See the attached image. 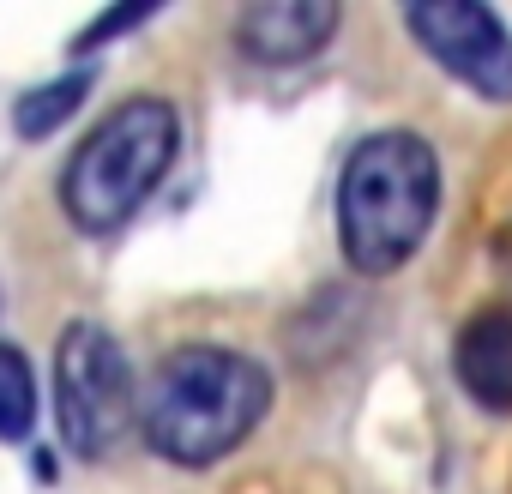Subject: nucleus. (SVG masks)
<instances>
[{"label": "nucleus", "instance_id": "obj_6", "mask_svg": "<svg viewBox=\"0 0 512 494\" xmlns=\"http://www.w3.org/2000/svg\"><path fill=\"white\" fill-rule=\"evenodd\" d=\"M338 31L332 0H253L235 25V43L260 61V67H296L314 61Z\"/></svg>", "mask_w": 512, "mask_h": 494}, {"label": "nucleus", "instance_id": "obj_8", "mask_svg": "<svg viewBox=\"0 0 512 494\" xmlns=\"http://www.w3.org/2000/svg\"><path fill=\"white\" fill-rule=\"evenodd\" d=\"M37 428V374L25 350L0 344V440H25Z\"/></svg>", "mask_w": 512, "mask_h": 494}, {"label": "nucleus", "instance_id": "obj_4", "mask_svg": "<svg viewBox=\"0 0 512 494\" xmlns=\"http://www.w3.org/2000/svg\"><path fill=\"white\" fill-rule=\"evenodd\" d=\"M55 410L61 440L79 458H103L133 416V368L97 320H73L55 350Z\"/></svg>", "mask_w": 512, "mask_h": 494}, {"label": "nucleus", "instance_id": "obj_3", "mask_svg": "<svg viewBox=\"0 0 512 494\" xmlns=\"http://www.w3.org/2000/svg\"><path fill=\"white\" fill-rule=\"evenodd\" d=\"M181 145V115L163 97H133L109 109L61 169V205L85 235H115L145 193L163 181Z\"/></svg>", "mask_w": 512, "mask_h": 494}, {"label": "nucleus", "instance_id": "obj_1", "mask_svg": "<svg viewBox=\"0 0 512 494\" xmlns=\"http://www.w3.org/2000/svg\"><path fill=\"white\" fill-rule=\"evenodd\" d=\"M266 410H272V374L253 356L217 350V344H187L157 362L145 404H139V428L157 458L199 470V464H217L223 452H235L260 428Z\"/></svg>", "mask_w": 512, "mask_h": 494}, {"label": "nucleus", "instance_id": "obj_7", "mask_svg": "<svg viewBox=\"0 0 512 494\" xmlns=\"http://www.w3.org/2000/svg\"><path fill=\"white\" fill-rule=\"evenodd\" d=\"M452 374L464 398H476L494 416H512V308H482L464 320L452 344Z\"/></svg>", "mask_w": 512, "mask_h": 494}, {"label": "nucleus", "instance_id": "obj_9", "mask_svg": "<svg viewBox=\"0 0 512 494\" xmlns=\"http://www.w3.org/2000/svg\"><path fill=\"white\" fill-rule=\"evenodd\" d=\"M85 103V73H67V79H55V85H37L31 97H19V109H13V127L25 133V139H43V133H55L73 109Z\"/></svg>", "mask_w": 512, "mask_h": 494}, {"label": "nucleus", "instance_id": "obj_5", "mask_svg": "<svg viewBox=\"0 0 512 494\" xmlns=\"http://www.w3.org/2000/svg\"><path fill=\"white\" fill-rule=\"evenodd\" d=\"M404 31L482 103H512V31L482 0H410Z\"/></svg>", "mask_w": 512, "mask_h": 494}, {"label": "nucleus", "instance_id": "obj_2", "mask_svg": "<svg viewBox=\"0 0 512 494\" xmlns=\"http://www.w3.org/2000/svg\"><path fill=\"white\" fill-rule=\"evenodd\" d=\"M440 211V163L422 133H368L338 175V241L344 260L386 278L416 260Z\"/></svg>", "mask_w": 512, "mask_h": 494}]
</instances>
